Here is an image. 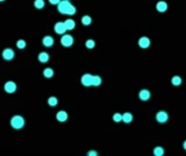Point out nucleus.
<instances>
[{
    "instance_id": "f257e3e1",
    "label": "nucleus",
    "mask_w": 186,
    "mask_h": 156,
    "mask_svg": "<svg viewBox=\"0 0 186 156\" xmlns=\"http://www.w3.org/2000/svg\"><path fill=\"white\" fill-rule=\"evenodd\" d=\"M57 8H58V12L61 14H66V15H73L77 12L76 7L69 0H62L57 5Z\"/></svg>"
},
{
    "instance_id": "f03ea898",
    "label": "nucleus",
    "mask_w": 186,
    "mask_h": 156,
    "mask_svg": "<svg viewBox=\"0 0 186 156\" xmlns=\"http://www.w3.org/2000/svg\"><path fill=\"white\" fill-rule=\"evenodd\" d=\"M10 126L14 130H21L24 126V119L21 116H14L10 119Z\"/></svg>"
},
{
    "instance_id": "7ed1b4c3",
    "label": "nucleus",
    "mask_w": 186,
    "mask_h": 156,
    "mask_svg": "<svg viewBox=\"0 0 186 156\" xmlns=\"http://www.w3.org/2000/svg\"><path fill=\"white\" fill-rule=\"evenodd\" d=\"M61 44H62V46H64V48H70V46L73 44V37H72L71 35H68V34L62 35Z\"/></svg>"
},
{
    "instance_id": "20e7f679",
    "label": "nucleus",
    "mask_w": 186,
    "mask_h": 156,
    "mask_svg": "<svg viewBox=\"0 0 186 156\" xmlns=\"http://www.w3.org/2000/svg\"><path fill=\"white\" fill-rule=\"evenodd\" d=\"M54 30L56 34L58 35H64L66 32V28H65V24L64 22H56L55 23V27H54Z\"/></svg>"
},
{
    "instance_id": "39448f33",
    "label": "nucleus",
    "mask_w": 186,
    "mask_h": 156,
    "mask_svg": "<svg viewBox=\"0 0 186 156\" xmlns=\"http://www.w3.org/2000/svg\"><path fill=\"white\" fill-rule=\"evenodd\" d=\"M3 89H5V91L7 94H13L16 90V84H15L14 81H7L5 83V86H3Z\"/></svg>"
},
{
    "instance_id": "423d86ee",
    "label": "nucleus",
    "mask_w": 186,
    "mask_h": 156,
    "mask_svg": "<svg viewBox=\"0 0 186 156\" xmlns=\"http://www.w3.org/2000/svg\"><path fill=\"white\" fill-rule=\"evenodd\" d=\"M14 57H15V52H14V50L13 49H5L3 51H2V58L5 59V60H13L14 59Z\"/></svg>"
},
{
    "instance_id": "0eeeda50",
    "label": "nucleus",
    "mask_w": 186,
    "mask_h": 156,
    "mask_svg": "<svg viewBox=\"0 0 186 156\" xmlns=\"http://www.w3.org/2000/svg\"><path fill=\"white\" fill-rule=\"evenodd\" d=\"M168 119H169V115H168L165 111H158V112H157V115H156V120H157L158 123L164 124V123L168 121Z\"/></svg>"
},
{
    "instance_id": "6e6552de",
    "label": "nucleus",
    "mask_w": 186,
    "mask_h": 156,
    "mask_svg": "<svg viewBox=\"0 0 186 156\" xmlns=\"http://www.w3.org/2000/svg\"><path fill=\"white\" fill-rule=\"evenodd\" d=\"M92 79H93L92 74H90V73L84 74V75L82 77V79H80L82 84H83L84 87H90V86H92Z\"/></svg>"
},
{
    "instance_id": "1a4fd4ad",
    "label": "nucleus",
    "mask_w": 186,
    "mask_h": 156,
    "mask_svg": "<svg viewBox=\"0 0 186 156\" xmlns=\"http://www.w3.org/2000/svg\"><path fill=\"white\" fill-rule=\"evenodd\" d=\"M56 118H57V120H58L59 123H64V121H66V120H68L69 115H68V112H66V111L61 110V111H58V112H57Z\"/></svg>"
},
{
    "instance_id": "9d476101",
    "label": "nucleus",
    "mask_w": 186,
    "mask_h": 156,
    "mask_svg": "<svg viewBox=\"0 0 186 156\" xmlns=\"http://www.w3.org/2000/svg\"><path fill=\"white\" fill-rule=\"evenodd\" d=\"M150 39L148 38V37H145V36H143V37H141L140 39H138V45H140V48H142V49H147V48H149L150 46Z\"/></svg>"
},
{
    "instance_id": "9b49d317",
    "label": "nucleus",
    "mask_w": 186,
    "mask_h": 156,
    "mask_svg": "<svg viewBox=\"0 0 186 156\" xmlns=\"http://www.w3.org/2000/svg\"><path fill=\"white\" fill-rule=\"evenodd\" d=\"M150 96H151V94H150V91L147 90V89H142V90L138 92V97H140L141 101H148V99L150 98Z\"/></svg>"
},
{
    "instance_id": "f8f14e48",
    "label": "nucleus",
    "mask_w": 186,
    "mask_h": 156,
    "mask_svg": "<svg viewBox=\"0 0 186 156\" xmlns=\"http://www.w3.org/2000/svg\"><path fill=\"white\" fill-rule=\"evenodd\" d=\"M54 42L55 41H54V38L51 36H44L43 39H42V43H43V45L45 48H51L54 45Z\"/></svg>"
},
{
    "instance_id": "ddd939ff",
    "label": "nucleus",
    "mask_w": 186,
    "mask_h": 156,
    "mask_svg": "<svg viewBox=\"0 0 186 156\" xmlns=\"http://www.w3.org/2000/svg\"><path fill=\"white\" fill-rule=\"evenodd\" d=\"M156 9L161 13H164L168 9V3L165 1H158L157 5H156Z\"/></svg>"
},
{
    "instance_id": "4468645a",
    "label": "nucleus",
    "mask_w": 186,
    "mask_h": 156,
    "mask_svg": "<svg viewBox=\"0 0 186 156\" xmlns=\"http://www.w3.org/2000/svg\"><path fill=\"white\" fill-rule=\"evenodd\" d=\"M64 24H65L66 30H73V29L76 28V22H75L72 19H68V20H65Z\"/></svg>"
},
{
    "instance_id": "2eb2a0df",
    "label": "nucleus",
    "mask_w": 186,
    "mask_h": 156,
    "mask_svg": "<svg viewBox=\"0 0 186 156\" xmlns=\"http://www.w3.org/2000/svg\"><path fill=\"white\" fill-rule=\"evenodd\" d=\"M49 59H50V57H49V53L48 52H41L40 55H38V61L40 63H48L49 61Z\"/></svg>"
},
{
    "instance_id": "dca6fc26",
    "label": "nucleus",
    "mask_w": 186,
    "mask_h": 156,
    "mask_svg": "<svg viewBox=\"0 0 186 156\" xmlns=\"http://www.w3.org/2000/svg\"><path fill=\"white\" fill-rule=\"evenodd\" d=\"M122 121H124L126 124H129L133 121V115L130 112H126L122 115Z\"/></svg>"
},
{
    "instance_id": "f3484780",
    "label": "nucleus",
    "mask_w": 186,
    "mask_h": 156,
    "mask_svg": "<svg viewBox=\"0 0 186 156\" xmlns=\"http://www.w3.org/2000/svg\"><path fill=\"white\" fill-rule=\"evenodd\" d=\"M43 75H44V78H47V79L52 78V75H54V70H52V68H44V70H43Z\"/></svg>"
},
{
    "instance_id": "a211bd4d",
    "label": "nucleus",
    "mask_w": 186,
    "mask_h": 156,
    "mask_svg": "<svg viewBox=\"0 0 186 156\" xmlns=\"http://www.w3.org/2000/svg\"><path fill=\"white\" fill-rule=\"evenodd\" d=\"M91 22H92V19H91L90 15H84V16L82 17V23H83L84 26H90Z\"/></svg>"
},
{
    "instance_id": "6ab92c4d",
    "label": "nucleus",
    "mask_w": 186,
    "mask_h": 156,
    "mask_svg": "<svg viewBox=\"0 0 186 156\" xmlns=\"http://www.w3.org/2000/svg\"><path fill=\"white\" fill-rule=\"evenodd\" d=\"M101 84V78L99 75H93L92 79V86L93 87H99Z\"/></svg>"
},
{
    "instance_id": "aec40b11",
    "label": "nucleus",
    "mask_w": 186,
    "mask_h": 156,
    "mask_svg": "<svg viewBox=\"0 0 186 156\" xmlns=\"http://www.w3.org/2000/svg\"><path fill=\"white\" fill-rule=\"evenodd\" d=\"M48 104H49L50 106H56V105L58 104V99H57V97H55V96L49 97V99H48Z\"/></svg>"
},
{
    "instance_id": "412c9836",
    "label": "nucleus",
    "mask_w": 186,
    "mask_h": 156,
    "mask_svg": "<svg viewBox=\"0 0 186 156\" xmlns=\"http://www.w3.org/2000/svg\"><path fill=\"white\" fill-rule=\"evenodd\" d=\"M44 5H45L44 0H35V1H34V6H35L37 9H42V8L44 7Z\"/></svg>"
},
{
    "instance_id": "4be33fe9",
    "label": "nucleus",
    "mask_w": 186,
    "mask_h": 156,
    "mask_svg": "<svg viewBox=\"0 0 186 156\" xmlns=\"http://www.w3.org/2000/svg\"><path fill=\"white\" fill-rule=\"evenodd\" d=\"M154 155L155 156H163L164 155V149L162 147H156L154 150Z\"/></svg>"
},
{
    "instance_id": "5701e85b",
    "label": "nucleus",
    "mask_w": 186,
    "mask_h": 156,
    "mask_svg": "<svg viewBox=\"0 0 186 156\" xmlns=\"http://www.w3.org/2000/svg\"><path fill=\"white\" fill-rule=\"evenodd\" d=\"M171 82H172L173 86H180L182 84V78L180 77H173Z\"/></svg>"
},
{
    "instance_id": "b1692460",
    "label": "nucleus",
    "mask_w": 186,
    "mask_h": 156,
    "mask_svg": "<svg viewBox=\"0 0 186 156\" xmlns=\"http://www.w3.org/2000/svg\"><path fill=\"white\" fill-rule=\"evenodd\" d=\"M16 46H17V49H24L26 48V42L23 41V39H19L17 42H16Z\"/></svg>"
},
{
    "instance_id": "393cba45",
    "label": "nucleus",
    "mask_w": 186,
    "mask_h": 156,
    "mask_svg": "<svg viewBox=\"0 0 186 156\" xmlns=\"http://www.w3.org/2000/svg\"><path fill=\"white\" fill-rule=\"evenodd\" d=\"M86 48L87 49H94V46H95V42L93 41V39H89V41H86Z\"/></svg>"
},
{
    "instance_id": "a878e982",
    "label": "nucleus",
    "mask_w": 186,
    "mask_h": 156,
    "mask_svg": "<svg viewBox=\"0 0 186 156\" xmlns=\"http://www.w3.org/2000/svg\"><path fill=\"white\" fill-rule=\"evenodd\" d=\"M113 120H114L115 123H120V121L122 120V115H121V113H115V115L113 116Z\"/></svg>"
},
{
    "instance_id": "bb28decb",
    "label": "nucleus",
    "mask_w": 186,
    "mask_h": 156,
    "mask_svg": "<svg viewBox=\"0 0 186 156\" xmlns=\"http://www.w3.org/2000/svg\"><path fill=\"white\" fill-rule=\"evenodd\" d=\"M61 1H62V0H49V2H50L51 5H58Z\"/></svg>"
},
{
    "instance_id": "cd10ccee",
    "label": "nucleus",
    "mask_w": 186,
    "mask_h": 156,
    "mask_svg": "<svg viewBox=\"0 0 186 156\" xmlns=\"http://www.w3.org/2000/svg\"><path fill=\"white\" fill-rule=\"evenodd\" d=\"M87 155H91V156H95V155H98V153H96V152H90V153H89V154H87Z\"/></svg>"
},
{
    "instance_id": "c85d7f7f",
    "label": "nucleus",
    "mask_w": 186,
    "mask_h": 156,
    "mask_svg": "<svg viewBox=\"0 0 186 156\" xmlns=\"http://www.w3.org/2000/svg\"><path fill=\"white\" fill-rule=\"evenodd\" d=\"M183 147H184V149L186 150V141L184 142V144H183Z\"/></svg>"
},
{
    "instance_id": "c756f323",
    "label": "nucleus",
    "mask_w": 186,
    "mask_h": 156,
    "mask_svg": "<svg viewBox=\"0 0 186 156\" xmlns=\"http://www.w3.org/2000/svg\"><path fill=\"white\" fill-rule=\"evenodd\" d=\"M2 1H5V0H0V2H2Z\"/></svg>"
},
{
    "instance_id": "7c9ffc66",
    "label": "nucleus",
    "mask_w": 186,
    "mask_h": 156,
    "mask_svg": "<svg viewBox=\"0 0 186 156\" xmlns=\"http://www.w3.org/2000/svg\"><path fill=\"white\" fill-rule=\"evenodd\" d=\"M69 1H70V0H69Z\"/></svg>"
}]
</instances>
